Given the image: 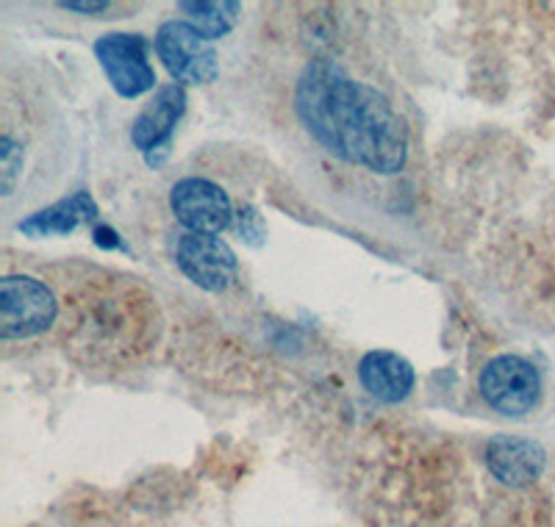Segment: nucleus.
Segmentation results:
<instances>
[{"mask_svg": "<svg viewBox=\"0 0 555 527\" xmlns=\"http://www.w3.org/2000/svg\"><path fill=\"white\" fill-rule=\"evenodd\" d=\"M183 112H186V92H183V87L167 83V87L158 89L153 94V101L133 119V147H139L147 156H153V151H167L172 131L181 123Z\"/></svg>", "mask_w": 555, "mask_h": 527, "instance_id": "obj_9", "label": "nucleus"}, {"mask_svg": "<svg viewBox=\"0 0 555 527\" xmlns=\"http://www.w3.org/2000/svg\"><path fill=\"white\" fill-rule=\"evenodd\" d=\"M95 242L101 247H106V250H108V247H120V239H117V233H114L112 228H98Z\"/></svg>", "mask_w": 555, "mask_h": 527, "instance_id": "obj_16", "label": "nucleus"}, {"mask_svg": "<svg viewBox=\"0 0 555 527\" xmlns=\"http://www.w3.org/2000/svg\"><path fill=\"white\" fill-rule=\"evenodd\" d=\"M59 300L31 275H7L0 281V336L3 342L31 339L56 322Z\"/></svg>", "mask_w": 555, "mask_h": 527, "instance_id": "obj_2", "label": "nucleus"}, {"mask_svg": "<svg viewBox=\"0 0 555 527\" xmlns=\"http://www.w3.org/2000/svg\"><path fill=\"white\" fill-rule=\"evenodd\" d=\"M478 389L489 409L503 416H525L542 397V377L530 361L519 356H498L480 370Z\"/></svg>", "mask_w": 555, "mask_h": 527, "instance_id": "obj_3", "label": "nucleus"}, {"mask_svg": "<svg viewBox=\"0 0 555 527\" xmlns=\"http://www.w3.org/2000/svg\"><path fill=\"white\" fill-rule=\"evenodd\" d=\"M359 381L375 400L400 402L414 389V367L398 352L373 350L359 361Z\"/></svg>", "mask_w": 555, "mask_h": 527, "instance_id": "obj_10", "label": "nucleus"}, {"mask_svg": "<svg viewBox=\"0 0 555 527\" xmlns=\"http://www.w3.org/2000/svg\"><path fill=\"white\" fill-rule=\"evenodd\" d=\"M178 12L186 14V23L211 42V39L225 37L236 26L242 7L240 3H220V0H203V3L186 0V3H178Z\"/></svg>", "mask_w": 555, "mask_h": 527, "instance_id": "obj_12", "label": "nucleus"}, {"mask_svg": "<svg viewBox=\"0 0 555 527\" xmlns=\"http://www.w3.org/2000/svg\"><path fill=\"white\" fill-rule=\"evenodd\" d=\"M547 452L537 439L500 434L486 445V466L503 486L525 489L542 477Z\"/></svg>", "mask_w": 555, "mask_h": 527, "instance_id": "obj_8", "label": "nucleus"}, {"mask_svg": "<svg viewBox=\"0 0 555 527\" xmlns=\"http://www.w3.org/2000/svg\"><path fill=\"white\" fill-rule=\"evenodd\" d=\"M234 226L247 245H261V236H264V222H261V214L256 211V208L245 206L242 211H236Z\"/></svg>", "mask_w": 555, "mask_h": 527, "instance_id": "obj_14", "label": "nucleus"}, {"mask_svg": "<svg viewBox=\"0 0 555 527\" xmlns=\"http://www.w3.org/2000/svg\"><path fill=\"white\" fill-rule=\"evenodd\" d=\"M95 56L120 98H139L156 87L147 42L139 34H106L95 42Z\"/></svg>", "mask_w": 555, "mask_h": 527, "instance_id": "obj_6", "label": "nucleus"}, {"mask_svg": "<svg viewBox=\"0 0 555 527\" xmlns=\"http://www.w3.org/2000/svg\"><path fill=\"white\" fill-rule=\"evenodd\" d=\"M295 108L306 131L331 156L378 176L400 172L409 156L405 123L384 94L331 59L306 64Z\"/></svg>", "mask_w": 555, "mask_h": 527, "instance_id": "obj_1", "label": "nucleus"}, {"mask_svg": "<svg viewBox=\"0 0 555 527\" xmlns=\"http://www.w3.org/2000/svg\"><path fill=\"white\" fill-rule=\"evenodd\" d=\"M176 261L183 275L206 292H225L236 278V256L220 236L181 233Z\"/></svg>", "mask_w": 555, "mask_h": 527, "instance_id": "obj_7", "label": "nucleus"}, {"mask_svg": "<svg viewBox=\"0 0 555 527\" xmlns=\"http://www.w3.org/2000/svg\"><path fill=\"white\" fill-rule=\"evenodd\" d=\"M20 170H23V147L12 137L0 139V178H3V195H12L17 183Z\"/></svg>", "mask_w": 555, "mask_h": 527, "instance_id": "obj_13", "label": "nucleus"}, {"mask_svg": "<svg viewBox=\"0 0 555 527\" xmlns=\"http://www.w3.org/2000/svg\"><path fill=\"white\" fill-rule=\"evenodd\" d=\"M62 9H67V12L95 14V12H106L108 3H76V0H69V3H62Z\"/></svg>", "mask_w": 555, "mask_h": 527, "instance_id": "obj_15", "label": "nucleus"}, {"mask_svg": "<svg viewBox=\"0 0 555 527\" xmlns=\"http://www.w3.org/2000/svg\"><path fill=\"white\" fill-rule=\"evenodd\" d=\"M156 53L176 81L211 83L220 76L215 44L197 34L190 23L170 20L156 31Z\"/></svg>", "mask_w": 555, "mask_h": 527, "instance_id": "obj_4", "label": "nucleus"}, {"mask_svg": "<svg viewBox=\"0 0 555 527\" xmlns=\"http://www.w3.org/2000/svg\"><path fill=\"white\" fill-rule=\"evenodd\" d=\"M170 206L176 220L190 233L217 236L234 226V206L225 189L206 178H183L172 187Z\"/></svg>", "mask_w": 555, "mask_h": 527, "instance_id": "obj_5", "label": "nucleus"}, {"mask_svg": "<svg viewBox=\"0 0 555 527\" xmlns=\"http://www.w3.org/2000/svg\"><path fill=\"white\" fill-rule=\"evenodd\" d=\"M98 206L95 201L89 197V192H76V195L64 197V201L53 203V206L42 208V211L31 214L26 220L20 222V233L26 236H67V233L76 231L81 222L95 220Z\"/></svg>", "mask_w": 555, "mask_h": 527, "instance_id": "obj_11", "label": "nucleus"}]
</instances>
